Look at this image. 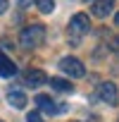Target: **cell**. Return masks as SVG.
I'll return each instance as SVG.
<instances>
[{"label": "cell", "mask_w": 119, "mask_h": 122, "mask_svg": "<svg viewBox=\"0 0 119 122\" xmlns=\"http://www.w3.org/2000/svg\"><path fill=\"white\" fill-rule=\"evenodd\" d=\"M14 74H17V65L7 55L0 53V77H14Z\"/></svg>", "instance_id": "cell-9"}, {"label": "cell", "mask_w": 119, "mask_h": 122, "mask_svg": "<svg viewBox=\"0 0 119 122\" xmlns=\"http://www.w3.org/2000/svg\"><path fill=\"white\" fill-rule=\"evenodd\" d=\"M45 81H48V74L41 72V70H31V72L24 74V86H29V89H38V86H43Z\"/></svg>", "instance_id": "cell-5"}, {"label": "cell", "mask_w": 119, "mask_h": 122, "mask_svg": "<svg viewBox=\"0 0 119 122\" xmlns=\"http://www.w3.org/2000/svg\"><path fill=\"white\" fill-rule=\"evenodd\" d=\"M26 122H43V117H41V112H29Z\"/></svg>", "instance_id": "cell-12"}, {"label": "cell", "mask_w": 119, "mask_h": 122, "mask_svg": "<svg viewBox=\"0 0 119 122\" xmlns=\"http://www.w3.org/2000/svg\"><path fill=\"white\" fill-rule=\"evenodd\" d=\"M112 7H114V0H95L93 3V15L98 19H105L107 15H112Z\"/></svg>", "instance_id": "cell-7"}, {"label": "cell", "mask_w": 119, "mask_h": 122, "mask_svg": "<svg viewBox=\"0 0 119 122\" xmlns=\"http://www.w3.org/2000/svg\"><path fill=\"white\" fill-rule=\"evenodd\" d=\"M36 103H38V108H41L43 112H48V115H57V112H60V105H55V101H52L50 96H45V93H38V96H36Z\"/></svg>", "instance_id": "cell-6"}, {"label": "cell", "mask_w": 119, "mask_h": 122, "mask_svg": "<svg viewBox=\"0 0 119 122\" xmlns=\"http://www.w3.org/2000/svg\"><path fill=\"white\" fill-rule=\"evenodd\" d=\"M50 81V86L55 89V91H62V93H72L74 91V86L67 81V79H62V77H52V79H48Z\"/></svg>", "instance_id": "cell-10"}, {"label": "cell", "mask_w": 119, "mask_h": 122, "mask_svg": "<svg viewBox=\"0 0 119 122\" xmlns=\"http://www.w3.org/2000/svg\"><path fill=\"white\" fill-rule=\"evenodd\" d=\"M86 3H88V0H86Z\"/></svg>", "instance_id": "cell-16"}, {"label": "cell", "mask_w": 119, "mask_h": 122, "mask_svg": "<svg viewBox=\"0 0 119 122\" xmlns=\"http://www.w3.org/2000/svg\"><path fill=\"white\" fill-rule=\"evenodd\" d=\"M114 24H117V26H119V12H117V17H114Z\"/></svg>", "instance_id": "cell-15"}, {"label": "cell", "mask_w": 119, "mask_h": 122, "mask_svg": "<svg viewBox=\"0 0 119 122\" xmlns=\"http://www.w3.org/2000/svg\"><path fill=\"white\" fill-rule=\"evenodd\" d=\"M36 7H38L43 15H50V12L55 10V3H52V0H36Z\"/></svg>", "instance_id": "cell-11"}, {"label": "cell", "mask_w": 119, "mask_h": 122, "mask_svg": "<svg viewBox=\"0 0 119 122\" xmlns=\"http://www.w3.org/2000/svg\"><path fill=\"white\" fill-rule=\"evenodd\" d=\"M98 96H100V101L107 103V105H117V101H119V91H117V86H114L112 81H102V84L98 86Z\"/></svg>", "instance_id": "cell-4"}, {"label": "cell", "mask_w": 119, "mask_h": 122, "mask_svg": "<svg viewBox=\"0 0 119 122\" xmlns=\"http://www.w3.org/2000/svg\"><path fill=\"white\" fill-rule=\"evenodd\" d=\"M7 103H10L12 108H19V110H22V108H26L29 101H26V93H24V91L12 89V91H7Z\"/></svg>", "instance_id": "cell-8"}, {"label": "cell", "mask_w": 119, "mask_h": 122, "mask_svg": "<svg viewBox=\"0 0 119 122\" xmlns=\"http://www.w3.org/2000/svg\"><path fill=\"white\" fill-rule=\"evenodd\" d=\"M45 38V26L43 24H31V26H24V31L19 34V43L24 48H36L41 46Z\"/></svg>", "instance_id": "cell-1"}, {"label": "cell", "mask_w": 119, "mask_h": 122, "mask_svg": "<svg viewBox=\"0 0 119 122\" xmlns=\"http://www.w3.org/2000/svg\"><path fill=\"white\" fill-rule=\"evenodd\" d=\"M60 70H62L64 74H69V77H83L86 74V67L76 57H62L60 60Z\"/></svg>", "instance_id": "cell-3"}, {"label": "cell", "mask_w": 119, "mask_h": 122, "mask_svg": "<svg viewBox=\"0 0 119 122\" xmlns=\"http://www.w3.org/2000/svg\"><path fill=\"white\" fill-rule=\"evenodd\" d=\"M29 3H31V0H19V5H22V7H26Z\"/></svg>", "instance_id": "cell-14"}, {"label": "cell", "mask_w": 119, "mask_h": 122, "mask_svg": "<svg viewBox=\"0 0 119 122\" xmlns=\"http://www.w3.org/2000/svg\"><path fill=\"white\" fill-rule=\"evenodd\" d=\"M88 31H91V19H88V15H83V12L74 15L72 22H69V34H72V38L79 41V38H81L83 34H88Z\"/></svg>", "instance_id": "cell-2"}, {"label": "cell", "mask_w": 119, "mask_h": 122, "mask_svg": "<svg viewBox=\"0 0 119 122\" xmlns=\"http://www.w3.org/2000/svg\"><path fill=\"white\" fill-rule=\"evenodd\" d=\"M5 10H7V0H0V15H3Z\"/></svg>", "instance_id": "cell-13"}]
</instances>
